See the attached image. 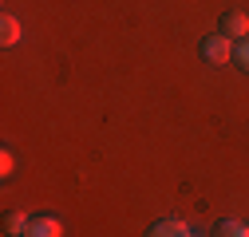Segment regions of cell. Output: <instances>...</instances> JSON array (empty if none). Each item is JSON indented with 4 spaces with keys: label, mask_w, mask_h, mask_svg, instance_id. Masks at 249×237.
<instances>
[{
    "label": "cell",
    "mask_w": 249,
    "mask_h": 237,
    "mask_svg": "<svg viewBox=\"0 0 249 237\" xmlns=\"http://www.w3.org/2000/svg\"><path fill=\"white\" fill-rule=\"evenodd\" d=\"M202 59H206V64H230V59H233V44H230V36L226 32H213V36H206L202 40Z\"/></svg>",
    "instance_id": "6da1fadb"
},
{
    "label": "cell",
    "mask_w": 249,
    "mask_h": 237,
    "mask_svg": "<svg viewBox=\"0 0 249 237\" xmlns=\"http://www.w3.org/2000/svg\"><path fill=\"white\" fill-rule=\"evenodd\" d=\"M24 237H64V225H59V218H52V214H36L32 221H28Z\"/></svg>",
    "instance_id": "7a4b0ae2"
},
{
    "label": "cell",
    "mask_w": 249,
    "mask_h": 237,
    "mask_svg": "<svg viewBox=\"0 0 249 237\" xmlns=\"http://www.w3.org/2000/svg\"><path fill=\"white\" fill-rule=\"evenodd\" d=\"M222 28H226V36L245 40V36H249V16H245L241 8H233V12H226V16H222Z\"/></svg>",
    "instance_id": "3957f363"
},
{
    "label": "cell",
    "mask_w": 249,
    "mask_h": 237,
    "mask_svg": "<svg viewBox=\"0 0 249 237\" xmlns=\"http://www.w3.org/2000/svg\"><path fill=\"white\" fill-rule=\"evenodd\" d=\"M146 237H190V229H186L182 221H174V218H166V221H159V225H150Z\"/></svg>",
    "instance_id": "277c9868"
},
{
    "label": "cell",
    "mask_w": 249,
    "mask_h": 237,
    "mask_svg": "<svg viewBox=\"0 0 249 237\" xmlns=\"http://www.w3.org/2000/svg\"><path fill=\"white\" fill-rule=\"evenodd\" d=\"M0 40H4V48H12L20 40V20L16 16H0Z\"/></svg>",
    "instance_id": "5b68a950"
},
{
    "label": "cell",
    "mask_w": 249,
    "mask_h": 237,
    "mask_svg": "<svg viewBox=\"0 0 249 237\" xmlns=\"http://www.w3.org/2000/svg\"><path fill=\"white\" fill-rule=\"evenodd\" d=\"M217 237H249V221H222Z\"/></svg>",
    "instance_id": "8992f818"
},
{
    "label": "cell",
    "mask_w": 249,
    "mask_h": 237,
    "mask_svg": "<svg viewBox=\"0 0 249 237\" xmlns=\"http://www.w3.org/2000/svg\"><path fill=\"white\" fill-rule=\"evenodd\" d=\"M28 221H32V218H24V214H8V221H4L8 237H24V233H28Z\"/></svg>",
    "instance_id": "52a82bcc"
},
{
    "label": "cell",
    "mask_w": 249,
    "mask_h": 237,
    "mask_svg": "<svg viewBox=\"0 0 249 237\" xmlns=\"http://www.w3.org/2000/svg\"><path fill=\"white\" fill-rule=\"evenodd\" d=\"M233 59H237V68H241V71H249V36L233 48Z\"/></svg>",
    "instance_id": "ba28073f"
},
{
    "label": "cell",
    "mask_w": 249,
    "mask_h": 237,
    "mask_svg": "<svg viewBox=\"0 0 249 237\" xmlns=\"http://www.w3.org/2000/svg\"><path fill=\"white\" fill-rule=\"evenodd\" d=\"M190 237H194V233H190Z\"/></svg>",
    "instance_id": "9c48e42d"
}]
</instances>
